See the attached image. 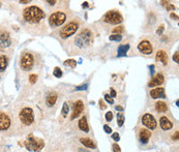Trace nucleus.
Segmentation results:
<instances>
[{
  "instance_id": "obj_23",
  "label": "nucleus",
  "mask_w": 179,
  "mask_h": 152,
  "mask_svg": "<svg viewBox=\"0 0 179 152\" xmlns=\"http://www.w3.org/2000/svg\"><path fill=\"white\" fill-rule=\"evenodd\" d=\"M128 49H130V44H121L118 48V56H124L127 53Z\"/></svg>"
},
{
  "instance_id": "obj_5",
  "label": "nucleus",
  "mask_w": 179,
  "mask_h": 152,
  "mask_svg": "<svg viewBox=\"0 0 179 152\" xmlns=\"http://www.w3.org/2000/svg\"><path fill=\"white\" fill-rule=\"evenodd\" d=\"M19 120L22 124L29 126L34 122V115H33V110L31 108H23L19 112Z\"/></svg>"
},
{
  "instance_id": "obj_31",
  "label": "nucleus",
  "mask_w": 179,
  "mask_h": 152,
  "mask_svg": "<svg viewBox=\"0 0 179 152\" xmlns=\"http://www.w3.org/2000/svg\"><path fill=\"white\" fill-rule=\"evenodd\" d=\"M29 81L31 84H34L36 81H38V75H31L29 77Z\"/></svg>"
},
{
  "instance_id": "obj_43",
  "label": "nucleus",
  "mask_w": 179,
  "mask_h": 152,
  "mask_svg": "<svg viewBox=\"0 0 179 152\" xmlns=\"http://www.w3.org/2000/svg\"><path fill=\"white\" fill-rule=\"evenodd\" d=\"M173 139H174V140H176V141L178 140V132H176L174 133V136H173Z\"/></svg>"
},
{
  "instance_id": "obj_9",
  "label": "nucleus",
  "mask_w": 179,
  "mask_h": 152,
  "mask_svg": "<svg viewBox=\"0 0 179 152\" xmlns=\"http://www.w3.org/2000/svg\"><path fill=\"white\" fill-rule=\"evenodd\" d=\"M142 122H143V124L145 125L147 128H149V129H155L157 126V122H156V120H155V118L149 113L144 114V116L142 117Z\"/></svg>"
},
{
  "instance_id": "obj_25",
  "label": "nucleus",
  "mask_w": 179,
  "mask_h": 152,
  "mask_svg": "<svg viewBox=\"0 0 179 152\" xmlns=\"http://www.w3.org/2000/svg\"><path fill=\"white\" fill-rule=\"evenodd\" d=\"M64 65H66V66H70V67H76V65H77V62H76V60L73 59H68L66 61L64 62Z\"/></svg>"
},
{
  "instance_id": "obj_24",
  "label": "nucleus",
  "mask_w": 179,
  "mask_h": 152,
  "mask_svg": "<svg viewBox=\"0 0 179 152\" xmlns=\"http://www.w3.org/2000/svg\"><path fill=\"white\" fill-rule=\"evenodd\" d=\"M7 66V58L4 55L0 56V72H3Z\"/></svg>"
},
{
  "instance_id": "obj_37",
  "label": "nucleus",
  "mask_w": 179,
  "mask_h": 152,
  "mask_svg": "<svg viewBox=\"0 0 179 152\" xmlns=\"http://www.w3.org/2000/svg\"><path fill=\"white\" fill-rule=\"evenodd\" d=\"M112 139L113 140H115V141H119V133H112Z\"/></svg>"
},
{
  "instance_id": "obj_27",
  "label": "nucleus",
  "mask_w": 179,
  "mask_h": 152,
  "mask_svg": "<svg viewBox=\"0 0 179 152\" xmlns=\"http://www.w3.org/2000/svg\"><path fill=\"white\" fill-rule=\"evenodd\" d=\"M110 41H120L121 39H122V35L121 34H112L110 35Z\"/></svg>"
},
{
  "instance_id": "obj_39",
  "label": "nucleus",
  "mask_w": 179,
  "mask_h": 152,
  "mask_svg": "<svg viewBox=\"0 0 179 152\" xmlns=\"http://www.w3.org/2000/svg\"><path fill=\"white\" fill-rule=\"evenodd\" d=\"M87 87H88V84H84V85L79 86V87H77L76 89H77V90H84V89H86Z\"/></svg>"
},
{
  "instance_id": "obj_11",
  "label": "nucleus",
  "mask_w": 179,
  "mask_h": 152,
  "mask_svg": "<svg viewBox=\"0 0 179 152\" xmlns=\"http://www.w3.org/2000/svg\"><path fill=\"white\" fill-rule=\"evenodd\" d=\"M12 120L9 115L3 112H0V130H7L10 127Z\"/></svg>"
},
{
  "instance_id": "obj_7",
  "label": "nucleus",
  "mask_w": 179,
  "mask_h": 152,
  "mask_svg": "<svg viewBox=\"0 0 179 152\" xmlns=\"http://www.w3.org/2000/svg\"><path fill=\"white\" fill-rule=\"evenodd\" d=\"M102 20H104V22L109 23V24L117 25V24H120V23L122 22L123 18H122V16H121L120 12H117V10H110V12H106V15L104 16Z\"/></svg>"
},
{
  "instance_id": "obj_14",
  "label": "nucleus",
  "mask_w": 179,
  "mask_h": 152,
  "mask_svg": "<svg viewBox=\"0 0 179 152\" xmlns=\"http://www.w3.org/2000/svg\"><path fill=\"white\" fill-rule=\"evenodd\" d=\"M150 137H151V132L147 128H141L140 133H139V139L142 144H147L149 141Z\"/></svg>"
},
{
  "instance_id": "obj_15",
  "label": "nucleus",
  "mask_w": 179,
  "mask_h": 152,
  "mask_svg": "<svg viewBox=\"0 0 179 152\" xmlns=\"http://www.w3.org/2000/svg\"><path fill=\"white\" fill-rule=\"evenodd\" d=\"M164 82H165L164 76H163L162 74H157L156 76H154V77L151 79V81L149 82L148 86L149 87H155V86L162 85Z\"/></svg>"
},
{
  "instance_id": "obj_38",
  "label": "nucleus",
  "mask_w": 179,
  "mask_h": 152,
  "mask_svg": "<svg viewBox=\"0 0 179 152\" xmlns=\"http://www.w3.org/2000/svg\"><path fill=\"white\" fill-rule=\"evenodd\" d=\"M173 59H174L175 62H177V63H178V61H179V53H178V51L175 52L174 56H173Z\"/></svg>"
},
{
  "instance_id": "obj_34",
  "label": "nucleus",
  "mask_w": 179,
  "mask_h": 152,
  "mask_svg": "<svg viewBox=\"0 0 179 152\" xmlns=\"http://www.w3.org/2000/svg\"><path fill=\"white\" fill-rule=\"evenodd\" d=\"M113 151H114V152H121V149H120V147H119V146L117 145L116 143H115V144H113Z\"/></svg>"
},
{
  "instance_id": "obj_51",
  "label": "nucleus",
  "mask_w": 179,
  "mask_h": 152,
  "mask_svg": "<svg viewBox=\"0 0 179 152\" xmlns=\"http://www.w3.org/2000/svg\"><path fill=\"white\" fill-rule=\"evenodd\" d=\"M0 6H1V2H0Z\"/></svg>"
},
{
  "instance_id": "obj_4",
  "label": "nucleus",
  "mask_w": 179,
  "mask_h": 152,
  "mask_svg": "<svg viewBox=\"0 0 179 152\" xmlns=\"http://www.w3.org/2000/svg\"><path fill=\"white\" fill-rule=\"evenodd\" d=\"M79 29V23L77 21H70V23H67L64 27L61 28L59 34L60 37L62 39H66L70 36H72L73 34H75L77 32V30Z\"/></svg>"
},
{
  "instance_id": "obj_46",
  "label": "nucleus",
  "mask_w": 179,
  "mask_h": 152,
  "mask_svg": "<svg viewBox=\"0 0 179 152\" xmlns=\"http://www.w3.org/2000/svg\"><path fill=\"white\" fill-rule=\"evenodd\" d=\"M79 152H90V151H88V150H85V149H79Z\"/></svg>"
},
{
  "instance_id": "obj_3",
  "label": "nucleus",
  "mask_w": 179,
  "mask_h": 152,
  "mask_svg": "<svg viewBox=\"0 0 179 152\" xmlns=\"http://www.w3.org/2000/svg\"><path fill=\"white\" fill-rule=\"evenodd\" d=\"M25 147L29 151L39 152L45 147V142L41 139H38L33 136H29L27 138V141L25 142Z\"/></svg>"
},
{
  "instance_id": "obj_8",
  "label": "nucleus",
  "mask_w": 179,
  "mask_h": 152,
  "mask_svg": "<svg viewBox=\"0 0 179 152\" xmlns=\"http://www.w3.org/2000/svg\"><path fill=\"white\" fill-rule=\"evenodd\" d=\"M33 64H34V58H33L32 54L28 53V52L23 53L22 56H21V59H20L21 69L27 72V70H30L31 69H32Z\"/></svg>"
},
{
  "instance_id": "obj_49",
  "label": "nucleus",
  "mask_w": 179,
  "mask_h": 152,
  "mask_svg": "<svg viewBox=\"0 0 179 152\" xmlns=\"http://www.w3.org/2000/svg\"><path fill=\"white\" fill-rule=\"evenodd\" d=\"M48 3H50L51 5H53V4L56 3V1H48Z\"/></svg>"
},
{
  "instance_id": "obj_44",
  "label": "nucleus",
  "mask_w": 179,
  "mask_h": 152,
  "mask_svg": "<svg viewBox=\"0 0 179 152\" xmlns=\"http://www.w3.org/2000/svg\"><path fill=\"white\" fill-rule=\"evenodd\" d=\"M116 110H117V111L122 112V111H123V108H122V107H121V106H117V107H116Z\"/></svg>"
},
{
  "instance_id": "obj_16",
  "label": "nucleus",
  "mask_w": 179,
  "mask_h": 152,
  "mask_svg": "<svg viewBox=\"0 0 179 152\" xmlns=\"http://www.w3.org/2000/svg\"><path fill=\"white\" fill-rule=\"evenodd\" d=\"M150 95H151L152 98H164V97H166L165 88L157 87V88L152 89V90L150 91Z\"/></svg>"
},
{
  "instance_id": "obj_1",
  "label": "nucleus",
  "mask_w": 179,
  "mask_h": 152,
  "mask_svg": "<svg viewBox=\"0 0 179 152\" xmlns=\"http://www.w3.org/2000/svg\"><path fill=\"white\" fill-rule=\"evenodd\" d=\"M45 12L36 5H31L23 10V18L29 24H38L45 19Z\"/></svg>"
},
{
  "instance_id": "obj_41",
  "label": "nucleus",
  "mask_w": 179,
  "mask_h": 152,
  "mask_svg": "<svg viewBox=\"0 0 179 152\" xmlns=\"http://www.w3.org/2000/svg\"><path fill=\"white\" fill-rule=\"evenodd\" d=\"M99 106H101V108L102 110H105V109L107 108V106L105 104V103H104V101H102V99H101V101H99Z\"/></svg>"
},
{
  "instance_id": "obj_48",
  "label": "nucleus",
  "mask_w": 179,
  "mask_h": 152,
  "mask_svg": "<svg viewBox=\"0 0 179 152\" xmlns=\"http://www.w3.org/2000/svg\"><path fill=\"white\" fill-rule=\"evenodd\" d=\"M88 6V2H84L83 3V7H87Z\"/></svg>"
},
{
  "instance_id": "obj_35",
  "label": "nucleus",
  "mask_w": 179,
  "mask_h": 152,
  "mask_svg": "<svg viewBox=\"0 0 179 152\" xmlns=\"http://www.w3.org/2000/svg\"><path fill=\"white\" fill-rule=\"evenodd\" d=\"M164 28H165V26H164V25H160L159 27V29L156 30V33H157V34H159V35L162 34V33L164 32Z\"/></svg>"
},
{
  "instance_id": "obj_50",
  "label": "nucleus",
  "mask_w": 179,
  "mask_h": 152,
  "mask_svg": "<svg viewBox=\"0 0 179 152\" xmlns=\"http://www.w3.org/2000/svg\"><path fill=\"white\" fill-rule=\"evenodd\" d=\"M20 2H21V3H29L30 1H28V0H27V1H20Z\"/></svg>"
},
{
  "instance_id": "obj_19",
  "label": "nucleus",
  "mask_w": 179,
  "mask_h": 152,
  "mask_svg": "<svg viewBox=\"0 0 179 152\" xmlns=\"http://www.w3.org/2000/svg\"><path fill=\"white\" fill-rule=\"evenodd\" d=\"M57 94L56 93H50L46 98V104L48 107H53L57 101Z\"/></svg>"
},
{
  "instance_id": "obj_28",
  "label": "nucleus",
  "mask_w": 179,
  "mask_h": 152,
  "mask_svg": "<svg viewBox=\"0 0 179 152\" xmlns=\"http://www.w3.org/2000/svg\"><path fill=\"white\" fill-rule=\"evenodd\" d=\"M53 75H54V77H56V78H61L62 77V70L60 69L59 67H55L53 70Z\"/></svg>"
},
{
  "instance_id": "obj_6",
  "label": "nucleus",
  "mask_w": 179,
  "mask_h": 152,
  "mask_svg": "<svg viewBox=\"0 0 179 152\" xmlns=\"http://www.w3.org/2000/svg\"><path fill=\"white\" fill-rule=\"evenodd\" d=\"M65 20H66V14L60 10H56L50 15L49 24L51 25V27H59L65 22Z\"/></svg>"
},
{
  "instance_id": "obj_21",
  "label": "nucleus",
  "mask_w": 179,
  "mask_h": 152,
  "mask_svg": "<svg viewBox=\"0 0 179 152\" xmlns=\"http://www.w3.org/2000/svg\"><path fill=\"white\" fill-rule=\"evenodd\" d=\"M155 110L159 113H165L168 111V106L164 101H157V103H155Z\"/></svg>"
},
{
  "instance_id": "obj_45",
  "label": "nucleus",
  "mask_w": 179,
  "mask_h": 152,
  "mask_svg": "<svg viewBox=\"0 0 179 152\" xmlns=\"http://www.w3.org/2000/svg\"><path fill=\"white\" fill-rule=\"evenodd\" d=\"M171 18H172V19H176L177 20L178 19V17L176 15H174V14H171Z\"/></svg>"
},
{
  "instance_id": "obj_10",
  "label": "nucleus",
  "mask_w": 179,
  "mask_h": 152,
  "mask_svg": "<svg viewBox=\"0 0 179 152\" xmlns=\"http://www.w3.org/2000/svg\"><path fill=\"white\" fill-rule=\"evenodd\" d=\"M138 49L141 53L145 54V55H150L153 52V46L150 43L149 41H142L138 46Z\"/></svg>"
},
{
  "instance_id": "obj_29",
  "label": "nucleus",
  "mask_w": 179,
  "mask_h": 152,
  "mask_svg": "<svg viewBox=\"0 0 179 152\" xmlns=\"http://www.w3.org/2000/svg\"><path fill=\"white\" fill-rule=\"evenodd\" d=\"M68 110H70V108H68L67 103H64L63 104V107H62V115L63 116H66L68 113Z\"/></svg>"
},
{
  "instance_id": "obj_17",
  "label": "nucleus",
  "mask_w": 179,
  "mask_h": 152,
  "mask_svg": "<svg viewBox=\"0 0 179 152\" xmlns=\"http://www.w3.org/2000/svg\"><path fill=\"white\" fill-rule=\"evenodd\" d=\"M159 125L163 130H170L173 127V123L170 121L169 118L167 117H162L159 119Z\"/></svg>"
},
{
  "instance_id": "obj_18",
  "label": "nucleus",
  "mask_w": 179,
  "mask_h": 152,
  "mask_svg": "<svg viewBox=\"0 0 179 152\" xmlns=\"http://www.w3.org/2000/svg\"><path fill=\"white\" fill-rule=\"evenodd\" d=\"M156 60L159 62H162L164 65H167L168 64V54L166 53L165 51H163V50H160L156 53Z\"/></svg>"
},
{
  "instance_id": "obj_36",
  "label": "nucleus",
  "mask_w": 179,
  "mask_h": 152,
  "mask_svg": "<svg viewBox=\"0 0 179 152\" xmlns=\"http://www.w3.org/2000/svg\"><path fill=\"white\" fill-rule=\"evenodd\" d=\"M104 129H105V132H106L107 133H112V128L109 126V125H104Z\"/></svg>"
},
{
  "instance_id": "obj_12",
  "label": "nucleus",
  "mask_w": 179,
  "mask_h": 152,
  "mask_svg": "<svg viewBox=\"0 0 179 152\" xmlns=\"http://www.w3.org/2000/svg\"><path fill=\"white\" fill-rule=\"evenodd\" d=\"M10 46V35L7 31L0 30V48H7Z\"/></svg>"
},
{
  "instance_id": "obj_40",
  "label": "nucleus",
  "mask_w": 179,
  "mask_h": 152,
  "mask_svg": "<svg viewBox=\"0 0 179 152\" xmlns=\"http://www.w3.org/2000/svg\"><path fill=\"white\" fill-rule=\"evenodd\" d=\"M167 5H166V7H167V9L168 10H171V9H175V6L174 5H172V4H170L169 2H167V3H166Z\"/></svg>"
},
{
  "instance_id": "obj_42",
  "label": "nucleus",
  "mask_w": 179,
  "mask_h": 152,
  "mask_svg": "<svg viewBox=\"0 0 179 152\" xmlns=\"http://www.w3.org/2000/svg\"><path fill=\"white\" fill-rule=\"evenodd\" d=\"M111 97H115V96H116V91L114 90V89H111Z\"/></svg>"
},
{
  "instance_id": "obj_32",
  "label": "nucleus",
  "mask_w": 179,
  "mask_h": 152,
  "mask_svg": "<svg viewBox=\"0 0 179 152\" xmlns=\"http://www.w3.org/2000/svg\"><path fill=\"white\" fill-rule=\"evenodd\" d=\"M105 99H106L107 103H109V104H114V101H113V98L110 95H108V94H105Z\"/></svg>"
},
{
  "instance_id": "obj_33",
  "label": "nucleus",
  "mask_w": 179,
  "mask_h": 152,
  "mask_svg": "<svg viewBox=\"0 0 179 152\" xmlns=\"http://www.w3.org/2000/svg\"><path fill=\"white\" fill-rule=\"evenodd\" d=\"M113 119V114H112V112H107V114H106V120L107 121H111V120Z\"/></svg>"
},
{
  "instance_id": "obj_20",
  "label": "nucleus",
  "mask_w": 179,
  "mask_h": 152,
  "mask_svg": "<svg viewBox=\"0 0 179 152\" xmlns=\"http://www.w3.org/2000/svg\"><path fill=\"white\" fill-rule=\"evenodd\" d=\"M79 128L85 133L89 132V126H88V122H87L86 117H82L80 120H79Z\"/></svg>"
},
{
  "instance_id": "obj_22",
  "label": "nucleus",
  "mask_w": 179,
  "mask_h": 152,
  "mask_svg": "<svg viewBox=\"0 0 179 152\" xmlns=\"http://www.w3.org/2000/svg\"><path fill=\"white\" fill-rule=\"evenodd\" d=\"M80 142L82 143L84 146H86L87 148H92V149L96 148L95 143H94L93 141H92L91 139H89V138H82L80 140Z\"/></svg>"
},
{
  "instance_id": "obj_47",
  "label": "nucleus",
  "mask_w": 179,
  "mask_h": 152,
  "mask_svg": "<svg viewBox=\"0 0 179 152\" xmlns=\"http://www.w3.org/2000/svg\"><path fill=\"white\" fill-rule=\"evenodd\" d=\"M150 69H151V74H153V72H154V65H151V66H150Z\"/></svg>"
},
{
  "instance_id": "obj_13",
  "label": "nucleus",
  "mask_w": 179,
  "mask_h": 152,
  "mask_svg": "<svg viewBox=\"0 0 179 152\" xmlns=\"http://www.w3.org/2000/svg\"><path fill=\"white\" fill-rule=\"evenodd\" d=\"M84 111V104L82 101H77L75 104H73V114H72V119H75L77 118L79 115H80L82 112Z\"/></svg>"
},
{
  "instance_id": "obj_26",
  "label": "nucleus",
  "mask_w": 179,
  "mask_h": 152,
  "mask_svg": "<svg viewBox=\"0 0 179 152\" xmlns=\"http://www.w3.org/2000/svg\"><path fill=\"white\" fill-rule=\"evenodd\" d=\"M124 120H125V118L122 114H117V123L119 126H122L123 123H124Z\"/></svg>"
},
{
  "instance_id": "obj_30",
  "label": "nucleus",
  "mask_w": 179,
  "mask_h": 152,
  "mask_svg": "<svg viewBox=\"0 0 179 152\" xmlns=\"http://www.w3.org/2000/svg\"><path fill=\"white\" fill-rule=\"evenodd\" d=\"M121 32H123V27H122V26H118V27L113 29V33H114V34H120Z\"/></svg>"
},
{
  "instance_id": "obj_2",
  "label": "nucleus",
  "mask_w": 179,
  "mask_h": 152,
  "mask_svg": "<svg viewBox=\"0 0 179 152\" xmlns=\"http://www.w3.org/2000/svg\"><path fill=\"white\" fill-rule=\"evenodd\" d=\"M92 37H93V34H92L91 30L88 29V28H86V29L82 30L77 35V37H76V39H75V44L78 48L84 49L91 44Z\"/></svg>"
}]
</instances>
